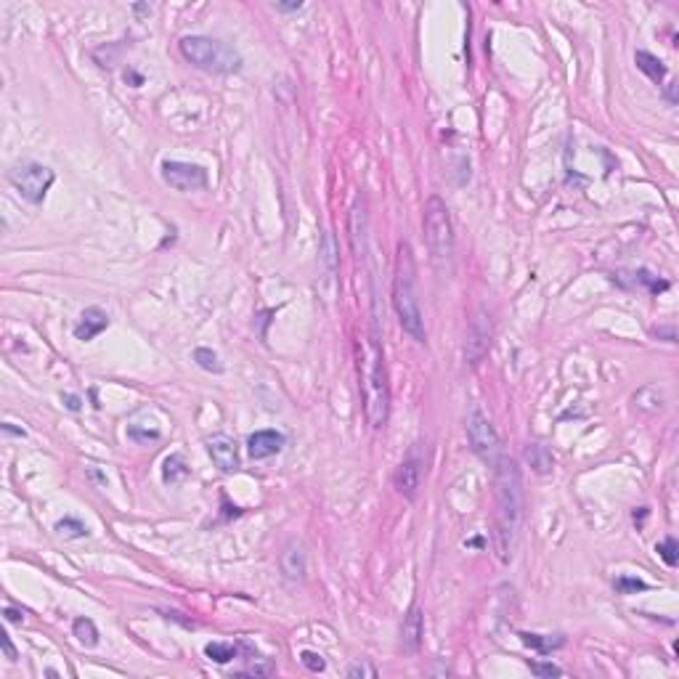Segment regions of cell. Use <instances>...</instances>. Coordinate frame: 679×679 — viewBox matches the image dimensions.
<instances>
[{
	"label": "cell",
	"mask_w": 679,
	"mask_h": 679,
	"mask_svg": "<svg viewBox=\"0 0 679 679\" xmlns=\"http://www.w3.org/2000/svg\"><path fill=\"white\" fill-rule=\"evenodd\" d=\"M488 348H491V321L480 313V316H475L472 327H470V334H467V359H470V364H478L486 356Z\"/></svg>",
	"instance_id": "obj_12"
},
{
	"label": "cell",
	"mask_w": 679,
	"mask_h": 679,
	"mask_svg": "<svg viewBox=\"0 0 679 679\" xmlns=\"http://www.w3.org/2000/svg\"><path fill=\"white\" fill-rule=\"evenodd\" d=\"M3 430H6V433H11V435H19V438L24 435V430H16V427L11 425V422H6V425H3Z\"/></svg>",
	"instance_id": "obj_36"
},
{
	"label": "cell",
	"mask_w": 679,
	"mask_h": 679,
	"mask_svg": "<svg viewBox=\"0 0 679 679\" xmlns=\"http://www.w3.org/2000/svg\"><path fill=\"white\" fill-rule=\"evenodd\" d=\"M615 589H618V595H632V592H639V589H648V584L639 581V579H632V576H618L615 579Z\"/></svg>",
	"instance_id": "obj_25"
},
{
	"label": "cell",
	"mask_w": 679,
	"mask_h": 679,
	"mask_svg": "<svg viewBox=\"0 0 679 679\" xmlns=\"http://www.w3.org/2000/svg\"><path fill=\"white\" fill-rule=\"evenodd\" d=\"M194 361L200 364L204 372H213V374L223 372V364H221V359H218V353L210 350V348H197V350H194Z\"/></svg>",
	"instance_id": "obj_22"
},
{
	"label": "cell",
	"mask_w": 679,
	"mask_h": 679,
	"mask_svg": "<svg viewBox=\"0 0 679 679\" xmlns=\"http://www.w3.org/2000/svg\"><path fill=\"white\" fill-rule=\"evenodd\" d=\"M109 327V316L107 311H101L98 306H91L82 311L80 316V324L75 327V337L77 340H82V343H91L94 337H98V334L104 332Z\"/></svg>",
	"instance_id": "obj_15"
},
{
	"label": "cell",
	"mask_w": 679,
	"mask_h": 679,
	"mask_svg": "<svg viewBox=\"0 0 679 679\" xmlns=\"http://www.w3.org/2000/svg\"><path fill=\"white\" fill-rule=\"evenodd\" d=\"M422 634H425V615H422L419 605H412L409 613L403 615V624H401V648L406 652H417Z\"/></svg>",
	"instance_id": "obj_14"
},
{
	"label": "cell",
	"mask_w": 679,
	"mask_h": 679,
	"mask_svg": "<svg viewBox=\"0 0 679 679\" xmlns=\"http://www.w3.org/2000/svg\"><path fill=\"white\" fill-rule=\"evenodd\" d=\"M239 674H247V677H268V674H274V666H271V664H253L250 669H241Z\"/></svg>",
	"instance_id": "obj_29"
},
{
	"label": "cell",
	"mask_w": 679,
	"mask_h": 679,
	"mask_svg": "<svg viewBox=\"0 0 679 679\" xmlns=\"http://www.w3.org/2000/svg\"><path fill=\"white\" fill-rule=\"evenodd\" d=\"M274 8H276L279 14H292V11H300V8H303V3H300V0H294V3H274Z\"/></svg>",
	"instance_id": "obj_31"
},
{
	"label": "cell",
	"mask_w": 679,
	"mask_h": 679,
	"mask_svg": "<svg viewBox=\"0 0 679 679\" xmlns=\"http://www.w3.org/2000/svg\"><path fill=\"white\" fill-rule=\"evenodd\" d=\"M393 308L403 332L414 337L417 343H425V319L417 297V263L414 253L406 241L398 244L396 255V274H393Z\"/></svg>",
	"instance_id": "obj_2"
},
{
	"label": "cell",
	"mask_w": 679,
	"mask_h": 679,
	"mask_svg": "<svg viewBox=\"0 0 679 679\" xmlns=\"http://www.w3.org/2000/svg\"><path fill=\"white\" fill-rule=\"evenodd\" d=\"M11 186L22 194V200H27L29 204H40L45 200V194L51 191L56 181V173L48 165L40 162H24V165H16L14 170L8 173Z\"/></svg>",
	"instance_id": "obj_6"
},
{
	"label": "cell",
	"mask_w": 679,
	"mask_h": 679,
	"mask_svg": "<svg viewBox=\"0 0 679 679\" xmlns=\"http://www.w3.org/2000/svg\"><path fill=\"white\" fill-rule=\"evenodd\" d=\"M361 393H364V406H366V419L374 430L385 427L387 414H390V387H387L385 356L377 340V332H372L369 343L361 356Z\"/></svg>",
	"instance_id": "obj_3"
},
{
	"label": "cell",
	"mask_w": 679,
	"mask_h": 679,
	"mask_svg": "<svg viewBox=\"0 0 679 679\" xmlns=\"http://www.w3.org/2000/svg\"><path fill=\"white\" fill-rule=\"evenodd\" d=\"M186 475H188L186 459H184L181 454H170V456L165 459V467H162V480H165V483H178V480H184Z\"/></svg>",
	"instance_id": "obj_19"
},
{
	"label": "cell",
	"mask_w": 679,
	"mask_h": 679,
	"mask_svg": "<svg viewBox=\"0 0 679 679\" xmlns=\"http://www.w3.org/2000/svg\"><path fill=\"white\" fill-rule=\"evenodd\" d=\"M133 11H138V14H149L151 8H149V6H133Z\"/></svg>",
	"instance_id": "obj_37"
},
{
	"label": "cell",
	"mask_w": 679,
	"mask_h": 679,
	"mask_svg": "<svg viewBox=\"0 0 679 679\" xmlns=\"http://www.w3.org/2000/svg\"><path fill=\"white\" fill-rule=\"evenodd\" d=\"M207 454L213 456V462L223 472H234L239 467V452H237V440L231 435L218 433L213 438H207Z\"/></svg>",
	"instance_id": "obj_10"
},
{
	"label": "cell",
	"mask_w": 679,
	"mask_h": 679,
	"mask_svg": "<svg viewBox=\"0 0 679 679\" xmlns=\"http://www.w3.org/2000/svg\"><path fill=\"white\" fill-rule=\"evenodd\" d=\"M284 443H287V438L279 430H255L247 438V452L253 459H268V456L279 454L284 449Z\"/></svg>",
	"instance_id": "obj_11"
},
{
	"label": "cell",
	"mask_w": 679,
	"mask_h": 679,
	"mask_svg": "<svg viewBox=\"0 0 679 679\" xmlns=\"http://www.w3.org/2000/svg\"><path fill=\"white\" fill-rule=\"evenodd\" d=\"M520 639H523V645H528L531 650L542 652V655L558 650V648L565 645V637H562V634H555V637H552V634H531V632H523Z\"/></svg>",
	"instance_id": "obj_16"
},
{
	"label": "cell",
	"mask_w": 679,
	"mask_h": 679,
	"mask_svg": "<svg viewBox=\"0 0 679 679\" xmlns=\"http://www.w3.org/2000/svg\"><path fill=\"white\" fill-rule=\"evenodd\" d=\"M300 661H303V666H306L308 671H316V674L327 669V661L321 658L319 652H313V650H303V652H300Z\"/></svg>",
	"instance_id": "obj_26"
},
{
	"label": "cell",
	"mask_w": 679,
	"mask_h": 679,
	"mask_svg": "<svg viewBox=\"0 0 679 679\" xmlns=\"http://www.w3.org/2000/svg\"><path fill=\"white\" fill-rule=\"evenodd\" d=\"M634 61H637L639 72H645L652 82H661L666 77V67H664V61H661L658 56L648 54V51H637Z\"/></svg>",
	"instance_id": "obj_18"
},
{
	"label": "cell",
	"mask_w": 679,
	"mask_h": 679,
	"mask_svg": "<svg viewBox=\"0 0 679 679\" xmlns=\"http://www.w3.org/2000/svg\"><path fill=\"white\" fill-rule=\"evenodd\" d=\"M348 677L350 679H359V677L374 679L377 677V669H374L372 664H366V661H359V664H353L350 669H348Z\"/></svg>",
	"instance_id": "obj_27"
},
{
	"label": "cell",
	"mask_w": 679,
	"mask_h": 679,
	"mask_svg": "<svg viewBox=\"0 0 679 679\" xmlns=\"http://www.w3.org/2000/svg\"><path fill=\"white\" fill-rule=\"evenodd\" d=\"M493 499H496V515H493V546L502 562L512 560L515 544H518L523 512H525V496H523V478L520 467L509 456H499L493 462Z\"/></svg>",
	"instance_id": "obj_1"
},
{
	"label": "cell",
	"mask_w": 679,
	"mask_h": 679,
	"mask_svg": "<svg viewBox=\"0 0 679 679\" xmlns=\"http://www.w3.org/2000/svg\"><path fill=\"white\" fill-rule=\"evenodd\" d=\"M3 637V650H6V655H8V661H16V648H14V642H11V637L3 632L0 634Z\"/></svg>",
	"instance_id": "obj_32"
},
{
	"label": "cell",
	"mask_w": 679,
	"mask_h": 679,
	"mask_svg": "<svg viewBox=\"0 0 679 679\" xmlns=\"http://www.w3.org/2000/svg\"><path fill=\"white\" fill-rule=\"evenodd\" d=\"M422 228H425L427 250L435 263H449L454 258V223L446 202L440 197H430L425 202L422 213Z\"/></svg>",
	"instance_id": "obj_5"
},
{
	"label": "cell",
	"mask_w": 679,
	"mask_h": 679,
	"mask_svg": "<svg viewBox=\"0 0 679 679\" xmlns=\"http://www.w3.org/2000/svg\"><path fill=\"white\" fill-rule=\"evenodd\" d=\"M531 671L536 677H562V669L555 664H536V661H528Z\"/></svg>",
	"instance_id": "obj_28"
},
{
	"label": "cell",
	"mask_w": 679,
	"mask_h": 679,
	"mask_svg": "<svg viewBox=\"0 0 679 679\" xmlns=\"http://www.w3.org/2000/svg\"><path fill=\"white\" fill-rule=\"evenodd\" d=\"M178 51L188 64L210 75H234L241 69V56L228 43L204 38V35H186L178 43Z\"/></svg>",
	"instance_id": "obj_4"
},
{
	"label": "cell",
	"mask_w": 679,
	"mask_h": 679,
	"mask_svg": "<svg viewBox=\"0 0 679 679\" xmlns=\"http://www.w3.org/2000/svg\"><path fill=\"white\" fill-rule=\"evenodd\" d=\"M64 401H67V409H72V412L80 409V398L77 396H64Z\"/></svg>",
	"instance_id": "obj_34"
},
{
	"label": "cell",
	"mask_w": 679,
	"mask_h": 679,
	"mask_svg": "<svg viewBox=\"0 0 679 679\" xmlns=\"http://www.w3.org/2000/svg\"><path fill=\"white\" fill-rule=\"evenodd\" d=\"M160 175L167 186L175 188V191H184V194L207 186V170L200 165H191V162L165 160L160 165Z\"/></svg>",
	"instance_id": "obj_8"
},
{
	"label": "cell",
	"mask_w": 679,
	"mask_h": 679,
	"mask_svg": "<svg viewBox=\"0 0 679 679\" xmlns=\"http://www.w3.org/2000/svg\"><path fill=\"white\" fill-rule=\"evenodd\" d=\"M525 459L531 462V467L539 472V475L552 472V467H555L552 454L546 452V446H542V443H528V446H525Z\"/></svg>",
	"instance_id": "obj_17"
},
{
	"label": "cell",
	"mask_w": 679,
	"mask_h": 679,
	"mask_svg": "<svg viewBox=\"0 0 679 679\" xmlns=\"http://www.w3.org/2000/svg\"><path fill=\"white\" fill-rule=\"evenodd\" d=\"M204 655L210 661H215V664H228V661H234L239 655V645H234V642H210L204 648Z\"/></svg>",
	"instance_id": "obj_20"
},
{
	"label": "cell",
	"mask_w": 679,
	"mask_h": 679,
	"mask_svg": "<svg viewBox=\"0 0 679 679\" xmlns=\"http://www.w3.org/2000/svg\"><path fill=\"white\" fill-rule=\"evenodd\" d=\"M72 632H75V637L80 639V645H85V648H96L98 645V629H96V624L91 618H75Z\"/></svg>",
	"instance_id": "obj_21"
},
{
	"label": "cell",
	"mask_w": 679,
	"mask_h": 679,
	"mask_svg": "<svg viewBox=\"0 0 679 679\" xmlns=\"http://www.w3.org/2000/svg\"><path fill=\"white\" fill-rule=\"evenodd\" d=\"M3 613H6V621H11V624H19V621H24V613L16 611V608H11V605H8V608H6Z\"/></svg>",
	"instance_id": "obj_33"
},
{
	"label": "cell",
	"mask_w": 679,
	"mask_h": 679,
	"mask_svg": "<svg viewBox=\"0 0 679 679\" xmlns=\"http://www.w3.org/2000/svg\"><path fill=\"white\" fill-rule=\"evenodd\" d=\"M467 440L472 446V452L478 454L480 459L486 462H496L502 456V443H499V435L493 425L488 422V417L480 412V409H472L467 414Z\"/></svg>",
	"instance_id": "obj_7"
},
{
	"label": "cell",
	"mask_w": 679,
	"mask_h": 679,
	"mask_svg": "<svg viewBox=\"0 0 679 679\" xmlns=\"http://www.w3.org/2000/svg\"><path fill=\"white\" fill-rule=\"evenodd\" d=\"M425 459H422V454H419V449L414 446L412 452L403 456V462H401L398 467H396V475H393V483H396V488H398L406 499H414L417 496V491H419V483H422V472H425Z\"/></svg>",
	"instance_id": "obj_9"
},
{
	"label": "cell",
	"mask_w": 679,
	"mask_h": 679,
	"mask_svg": "<svg viewBox=\"0 0 679 679\" xmlns=\"http://www.w3.org/2000/svg\"><path fill=\"white\" fill-rule=\"evenodd\" d=\"M324 260H327L329 268H334V250H332V237L329 234H324Z\"/></svg>",
	"instance_id": "obj_30"
},
{
	"label": "cell",
	"mask_w": 679,
	"mask_h": 679,
	"mask_svg": "<svg viewBox=\"0 0 679 679\" xmlns=\"http://www.w3.org/2000/svg\"><path fill=\"white\" fill-rule=\"evenodd\" d=\"M279 565H281V573L290 579V581H303L306 579V571H308V558H306V546L300 544V542H287V546L281 549V558H279Z\"/></svg>",
	"instance_id": "obj_13"
},
{
	"label": "cell",
	"mask_w": 679,
	"mask_h": 679,
	"mask_svg": "<svg viewBox=\"0 0 679 679\" xmlns=\"http://www.w3.org/2000/svg\"><path fill=\"white\" fill-rule=\"evenodd\" d=\"M655 552H658V558L664 560V562H666V565H669V568H674V565H677V562H679V546H677V539H671V536H669V539H664L661 544H655Z\"/></svg>",
	"instance_id": "obj_24"
},
{
	"label": "cell",
	"mask_w": 679,
	"mask_h": 679,
	"mask_svg": "<svg viewBox=\"0 0 679 679\" xmlns=\"http://www.w3.org/2000/svg\"><path fill=\"white\" fill-rule=\"evenodd\" d=\"M56 531L67 539H82V536H88V525L75 518H64L56 523Z\"/></svg>",
	"instance_id": "obj_23"
},
{
	"label": "cell",
	"mask_w": 679,
	"mask_h": 679,
	"mask_svg": "<svg viewBox=\"0 0 679 679\" xmlns=\"http://www.w3.org/2000/svg\"><path fill=\"white\" fill-rule=\"evenodd\" d=\"M655 334H666V343H674L677 334H674V327H666V329H658Z\"/></svg>",
	"instance_id": "obj_35"
}]
</instances>
